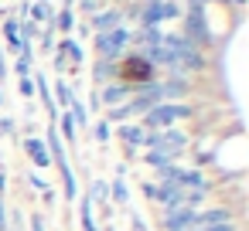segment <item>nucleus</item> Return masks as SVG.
Listing matches in <instances>:
<instances>
[{
  "label": "nucleus",
  "instance_id": "2",
  "mask_svg": "<svg viewBox=\"0 0 249 231\" xmlns=\"http://www.w3.org/2000/svg\"><path fill=\"white\" fill-rule=\"evenodd\" d=\"M130 41H133V31H130L126 24H123V28H113V31H103V34H96V58L116 65V62L126 55Z\"/></svg>",
  "mask_w": 249,
  "mask_h": 231
},
{
  "label": "nucleus",
  "instance_id": "24",
  "mask_svg": "<svg viewBox=\"0 0 249 231\" xmlns=\"http://www.w3.org/2000/svg\"><path fill=\"white\" fill-rule=\"evenodd\" d=\"M92 133H96V139H99L103 146L113 139V129H109V123H106V119H103V123H96V126H92Z\"/></svg>",
  "mask_w": 249,
  "mask_h": 231
},
{
  "label": "nucleus",
  "instance_id": "20",
  "mask_svg": "<svg viewBox=\"0 0 249 231\" xmlns=\"http://www.w3.org/2000/svg\"><path fill=\"white\" fill-rule=\"evenodd\" d=\"M92 78H96V85H106V82H113V62H99V58H96Z\"/></svg>",
  "mask_w": 249,
  "mask_h": 231
},
{
  "label": "nucleus",
  "instance_id": "39",
  "mask_svg": "<svg viewBox=\"0 0 249 231\" xmlns=\"http://www.w3.org/2000/svg\"><path fill=\"white\" fill-rule=\"evenodd\" d=\"M45 204H48V207L55 204V187H48V190H45Z\"/></svg>",
  "mask_w": 249,
  "mask_h": 231
},
{
  "label": "nucleus",
  "instance_id": "25",
  "mask_svg": "<svg viewBox=\"0 0 249 231\" xmlns=\"http://www.w3.org/2000/svg\"><path fill=\"white\" fill-rule=\"evenodd\" d=\"M143 163H150V167L157 170V167H164V163H174V160H167L164 153H154V150H147V153H143Z\"/></svg>",
  "mask_w": 249,
  "mask_h": 231
},
{
  "label": "nucleus",
  "instance_id": "31",
  "mask_svg": "<svg viewBox=\"0 0 249 231\" xmlns=\"http://www.w3.org/2000/svg\"><path fill=\"white\" fill-rule=\"evenodd\" d=\"M18 89H21V95H24V99H31V95H35V78H31V75H28V78H21V82H18Z\"/></svg>",
  "mask_w": 249,
  "mask_h": 231
},
{
  "label": "nucleus",
  "instance_id": "19",
  "mask_svg": "<svg viewBox=\"0 0 249 231\" xmlns=\"http://www.w3.org/2000/svg\"><path fill=\"white\" fill-rule=\"evenodd\" d=\"M18 31H21V21L18 17H7L4 21V41H7L11 51H18Z\"/></svg>",
  "mask_w": 249,
  "mask_h": 231
},
{
  "label": "nucleus",
  "instance_id": "18",
  "mask_svg": "<svg viewBox=\"0 0 249 231\" xmlns=\"http://www.w3.org/2000/svg\"><path fill=\"white\" fill-rule=\"evenodd\" d=\"M65 112L72 116V126H79V129H89V112H86V106H82L79 99H72V106H69Z\"/></svg>",
  "mask_w": 249,
  "mask_h": 231
},
{
  "label": "nucleus",
  "instance_id": "15",
  "mask_svg": "<svg viewBox=\"0 0 249 231\" xmlns=\"http://www.w3.org/2000/svg\"><path fill=\"white\" fill-rule=\"evenodd\" d=\"M52 99H58V102H62V109H69V106H72V99H75V92H72V82L58 78V82L52 85Z\"/></svg>",
  "mask_w": 249,
  "mask_h": 231
},
{
  "label": "nucleus",
  "instance_id": "5",
  "mask_svg": "<svg viewBox=\"0 0 249 231\" xmlns=\"http://www.w3.org/2000/svg\"><path fill=\"white\" fill-rule=\"evenodd\" d=\"M160 231H188V228H198V211H191V207H167V211H160Z\"/></svg>",
  "mask_w": 249,
  "mask_h": 231
},
{
  "label": "nucleus",
  "instance_id": "12",
  "mask_svg": "<svg viewBox=\"0 0 249 231\" xmlns=\"http://www.w3.org/2000/svg\"><path fill=\"white\" fill-rule=\"evenodd\" d=\"M225 221H235L229 207H205V211H198V228H215V224H225Z\"/></svg>",
  "mask_w": 249,
  "mask_h": 231
},
{
  "label": "nucleus",
  "instance_id": "23",
  "mask_svg": "<svg viewBox=\"0 0 249 231\" xmlns=\"http://www.w3.org/2000/svg\"><path fill=\"white\" fill-rule=\"evenodd\" d=\"M109 197H113L116 204H126V200H130V194H126V184H123V177H116V180L109 184Z\"/></svg>",
  "mask_w": 249,
  "mask_h": 231
},
{
  "label": "nucleus",
  "instance_id": "6",
  "mask_svg": "<svg viewBox=\"0 0 249 231\" xmlns=\"http://www.w3.org/2000/svg\"><path fill=\"white\" fill-rule=\"evenodd\" d=\"M123 24H126V17H123V7H103L99 14H92V21H89V31L103 34V31L123 28Z\"/></svg>",
  "mask_w": 249,
  "mask_h": 231
},
{
  "label": "nucleus",
  "instance_id": "30",
  "mask_svg": "<svg viewBox=\"0 0 249 231\" xmlns=\"http://www.w3.org/2000/svg\"><path fill=\"white\" fill-rule=\"evenodd\" d=\"M31 62H35V58H18V65H14V72H18L21 78H28V75H31Z\"/></svg>",
  "mask_w": 249,
  "mask_h": 231
},
{
  "label": "nucleus",
  "instance_id": "21",
  "mask_svg": "<svg viewBox=\"0 0 249 231\" xmlns=\"http://www.w3.org/2000/svg\"><path fill=\"white\" fill-rule=\"evenodd\" d=\"M52 24H55V31H62V34H69L72 28H75V17H72V7H65L58 17H52Z\"/></svg>",
  "mask_w": 249,
  "mask_h": 231
},
{
  "label": "nucleus",
  "instance_id": "27",
  "mask_svg": "<svg viewBox=\"0 0 249 231\" xmlns=\"http://www.w3.org/2000/svg\"><path fill=\"white\" fill-rule=\"evenodd\" d=\"M58 116H62V129H65V139H69V143H75V126H72V116H69V112H58Z\"/></svg>",
  "mask_w": 249,
  "mask_h": 231
},
{
  "label": "nucleus",
  "instance_id": "4",
  "mask_svg": "<svg viewBox=\"0 0 249 231\" xmlns=\"http://www.w3.org/2000/svg\"><path fill=\"white\" fill-rule=\"evenodd\" d=\"M184 38L195 45V48H205L212 41V28L205 21V4H198V0H188V7H184Z\"/></svg>",
  "mask_w": 249,
  "mask_h": 231
},
{
  "label": "nucleus",
  "instance_id": "32",
  "mask_svg": "<svg viewBox=\"0 0 249 231\" xmlns=\"http://www.w3.org/2000/svg\"><path fill=\"white\" fill-rule=\"evenodd\" d=\"M130 231H147V221H143L137 211H130Z\"/></svg>",
  "mask_w": 249,
  "mask_h": 231
},
{
  "label": "nucleus",
  "instance_id": "7",
  "mask_svg": "<svg viewBox=\"0 0 249 231\" xmlns=\"http://www.w3.org/2000/svg\"><path fill=\"white\" fill-rule=\"evenodd\" d=\"M188 92H191L188 78H164V82H157V102H181V99H188Z\"/></svg>",
  "mask_w": 249,
  "mask_h": 231
},
{
  "label": "nucleus",
  "instance_id": "34",
  "mask_svg": "<svg viewBox=\"0 0 249 231\" xmlns=\"http://www.w3.org/2000/svg\"><path fill=\"white\" fill-rule=\"evenodd\" d=\"M140 190H143V197H147V200H154V190H157V184L143 180V184H140Z\"/></svg>",
  "mask_w": 249,
  "mask_h": 231
},
{
  "label": "nucleus",
  "instance_id": "29",
  "mask_svg": "<svg viewBox=\"0 0 249 231\" xmlns=\"http://www.w3.org/2000/svg\"><path fill=\"white\" fill-rule=\"evenodd\" d=\"M0 231H11V211H7L4 197H0Z\"/></svg>",
  "mask_w": 249,
  "mask_h": 231
},
{
  "label": "nucleus",
  "instance_id": "38",
  "mask_svg": "<svg viewBox=\"0 0 249 231\" xmlns=\"http://www.w3.org/2000/svg\"><path fill=\"white\" fill-rule=\"evenodd\" d=\"M4 194H7V173L0 170V197H4Z\"/></svg>",
  "mask_w": 249,
  "mask_h": 231
},
{
  "label": "nucleus",
  "instance_id": "3",
  "mask_svg": "<svg viewBox=\"0 0 249 231\" xmlns=\"http://www.w3.org/2000/svg\"><path fill=\"white\" fill-rule=\"evenodd\" d=\"M147 150L154 153H164L167 160H178L188 146H191V136L184 129H157V133H147Z\"/></svg>",
  "mask_w": 249,
  "mask_h": 231
},
{
  "label": "nucleus",
  "instance_id": "13",
  "mask_svg": "<svg viewBox=\"0 0 249 231\" xmlns=\"http://www.w3.org/2000/svg\"><path fill=\"white\" fill-rule=\"evenodd\" d=\"M24 150H28V156L35 160V167H52V156H48V150H45V139L28 136V139H24Z\"/></svg>",
  "mask_w": 249,
  "mask_h": 231
},
{
  "label": "nucleus",
  "instance_id": "37",
  "mask_svg": "<svg viewBox=\"0 0 249 231\" xmlns=\"http://www.w3.org/2000/svg\"><path fill=\"white\" fill-rule=\"evenodd\" d=\"M7 78V65H4V48H0V82Z\"/></svg>",
  "mask_w": 249,
  "mask_h": 231
},
{
  "label": "nucleus",
  "instance_id": "9",
  "mask_svg": "<svg viewBox=\"0 0 249 231\" xmlns=\"http://www.w3.org/2000/svg\"><path fill=\"white\" fill-rule=\"evenodd\" d=\"M154 204H160V211H167V207H181V204H184V190H181L178 184H157V190H154Z\"/></svg>",
  "mask_w": 249,
  "mask_h": 231
},
{
  "label": "nucleus",
  "instance_id": "11",
  "mask_svg": "<svg viewBox=\"0 0 249 231\" xmlns=\"http://www.w3.org/2000/svg\"><path fill=\"white\" fill-rule=\"evenodd\" d=\"M116 133H120V139H123V146H126L130 153H133V150H140V146L147 143V129H143L140 123H123V126H120Z\"/></svg>",
  "mask_w": 249,
  "mask_h": 231
},
{
  "label": "nucleus",
  "instance_id": "22",
  "mask_svg": "<svg viewBox=\"0 0 249 231\" xmlns=\"http://www.w3.org/2000/svg\"><path fill=\"white\" fill-rule=\"evenodd\" d=\"M89 200L109 204V184H106V180H92V187H89Z\"/></svg>",
  "mask_w": 249,
  "mask_h": 231
},
{
  "label": "nucleus",
  "instance_id": "33",
  "mask_svg": "<svg viewBox=\"0 0 249 231\" xmlns=\"http://www.w3.org/2000/svg\"><path fill=\"white\" fill-rule=\"evenodd\" d=\"M28 184H31V187H38V190H48V184H45L38 173H28Z\"/></svg>",
  "mask_w": 249,
  "mask_h": 231
},
{
  "label": "nucleus",
  "instance_id": "40",
  "mask_svg": "<svg viewBox=\"0 0 249 231\" xmlns=\"http://www.w3.org/2000/svg\"><path fill=\"white\" fill-rule=\"evenodd\" d=\"M222 4H229V7H242L246 0H222Z\"/></svg>",
  "mask_w": 249,
  "mask_h": 231
},
{
  "label": "nucleus",
  "instance_id": "41",
  "mask_svg": "<svg viewBox=\"0 0 249 231\" xmlns=\"http://www.w3.org/2000/svg\"><path fill=\"white\" fill-rule=\"evenodd\" d=\"M0 106H4V92H0Z\"/></svg>",
  "mask_w": 249,
  "mask_h": 231
},
{
  "label": "nucleus",
  "instance_id": "42",
  "mask_svg": "<svg viewBox=\"0 0 249 231\" xmlns=\"http://www.w3.org/2000/svg\"><path fill=\"white\" fill-rule=\"evenodd\" d=\"M140 4H147V0H140Z\"/></svg>",
  "mask_w": 249,
  "mask_h": 231
},
{
  "label": "nucleus",
  "instance_id": "36",
  "mask_svg": "<svg viewBox=\"0 0 249 231\" xmlns=\"http://www.w3.org/2000/svg\"><path fill=\"white\" fill-rule=\"evenodd\" d=\"M31 231H45V217L41 214H31Z\"/></svg>",
  "mask_w": 249,
  "mask_h": 231
},
{
  "label": "nucleus",
  "instance_id": "35",
  "mask_svg": "<svg viewBox=\"0 0 249 231\" xmlns=\"http://www.w3.org/2000/svg\"><path fill=\"white\" fill-rule=\"evenodd\" d=\"M0 133H14V119L11 116H0Z\"/></svg>",
  "mask_w": 249,
  "mask_h": 231
},
{
  "label": "nucleus",
  "instance_id": "26",
  "mask_svg": "<svg viewBox=\"0 0 249 231\" xmlns=\"http://www.w3.org/2000/svg\"><path fill=\"white\" fill-rule=\"evenodd\" d=\"M82 14H99L103 11V0H79V4H75Z\"/></svg>",
  "mask_w": 249,
  "mask_h": 231
},
{
  "label": "nucleus",
  "instance_id": "10",
  "mask_svg": "<svg viewBox=\"0 0 249 231\" xmlns=\"http://www.w3.org/2000/svg\"><path fill=\"white\" fill-rule=\"evenodd\" d=\"M181 190H205V194H212L215 187H212V180L205 177L201 167H188V170H181Z\"/></svg>",
  "mask_w": 249,
  "mask_h": 231
},
{
  "label": "nucleus",
  "instance_id": "17",
  "mask_svg": "<svg viewBox=\"0 0 249 231\" xmlns=\"http://www.w3.org/2000/svg\"><path fill=\"white\" fill-rule=\"evenodd\" d=\"M58 173H62V190H65V200H75V197H79V187H75L72 167H69V163H58Z\"/></svg>",
  "mask_w": 249,
  "mask_h": 231
},
{
  "label": "nucleus",
  "instance_id": "28",
  "mask_svg": "<svg viewBox=\"0 0 249 231\" xmlns=\"http://www.w3.org/2000/svg\"><path fill=\"white\" fill-rule=\"evenodd\" d=\"M52 68H55V72H58V78H62V72H65V68H69V62H65V55H62V48H58V51H55V55H52Z\"/></svg>",
  "mask_w": 249,
  "mask_h": 231
},
{
  "label": "nucleus",
  "instance_id": "1",
  "mask_svg": "<svg viewBox=\"0 0 249 231\" xmlns=\"http://www.w3.org/2000/svg\"><path fill=\"white\" fill-rule=\"evenodd\" d=\"M191 116H195V109L184 106V102H160V106H154L147 116H140L137 123H140L147 133H157V129H174L178 119H191Z\"/></svg>",
  "mask_w": 249,
  "mask_h": 231
},
{
  "label": "nucleus",
  "instance_id": "8",
  "mask_svg": "<svg viewBox=\"0 0 249 231\" xmlns=\"http://www.w3.org/2000/svg\"><path fill=\"white\" fill-rule=\"evenodd\" d=\"M130 89L126 85H120V82H106V85H99V95H96V106H106V109H116V106H123V102H130Z\"/></svg>",
  "mask_w": 249,
  "mask_h": 231
},
{
  "label": "nucleus",
  "instance_id": "14",
  "mask_svg": "<svg viewBox=\"0 0 249 231\" xmlns=\"http://www.w3.org/2000/svg\"><path fill=\"white\" fill-rule=\"evenodd\" d=\"M58 48H62V55H69V62H72V68H82V65H86V48H82L79 41H72V38H65V41H62Z\"/></svg>",
  "mask_w": 249,
  "mask_h": 231
},
{
  "label": "nucleus",
  "instance_id": "16",
  "mask_svg": "<svg viewBox=\"0 0 249 231\" xmlns=\"http://www.w3.org/2000/svg\"><path fill=\"white\" fill-rule=\"evenodd\" d=\"M181 170H184V167H178V163H164V167H157L154 173H157V184H178V187H181Z\"/></svg>",
  "mask_w": 249,
  "mask_h": 231
}]
</instances>
